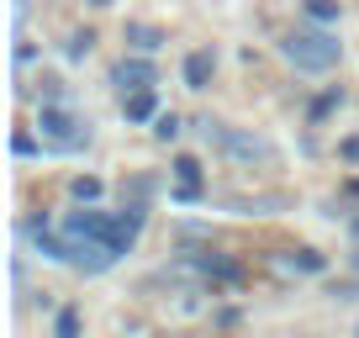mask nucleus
Listing matches in <instances>:
<instances>
[{
  "mask_svg": "<svg viewBox=\"0 0 359 338\" xmlns=\"http://www.w3.org/2000/svg\"><path fill=\"white\" fill-rule=\"evenodd\" d=\"M306 16H312V22H333V16H338V0H306Z\"/></svg>",
  "mask_w": 359,
  "mask_h": 338,
  "instance_id": "f8f14e48",
  "label": "nucleus"
},
{
  "mask_svg": "<svg viewBox=\"0 0 359 338\" xmlns=\"http://www.w3.org/2000/svg\"><path fill=\"white\" fill-rule=\"evenodd\" d=\"M143 217H148L143 201H133V206H122V212H111V243L122 248V254L137 243V233H143Z\"/></svg>",
  "mask_w": 359,
  "mask_h": 338,
  "instance_id": "20e7f679",
  "label": "nucleus"
},
{
  "mask_svg": "<svg viewBox=\"0 0 359 338\" xmlns=\"http://www.w3.org/2000/svg\"><path fill=\"white\" fill-rule=\"evenodd\" d=\"M201 137L212 148H222L233 164H275V148L264 143V137H254V133H238V127H227V122H212V116H201Z\"/></svg>",
  "mask_w": 359,
  "mask_h": 338,
  "instance_id": "f03ea898",
  "label": "nucleus"
},
{
  "mask_svg": "<svg viewBox=\"0 0 359 338\" xmlns=\"http://www.w3.org/2000/svg\"><path fill=\"white\" fill-rule=\"evenodd\" d=\"M327 296H333V302H354V296H359V285H333Z\"/></svg>",
  "mask_w": 359,
  "mask_h": 338,
  "instance_id": "f3484780",
  "label": "nucleus"
},
{
  "mask_svg": "<svg viewBox=\"0 0 359 338\" xmlns=\"http://www.w3.org/2000/svg\"><path fill=\"white\" fill-rule=\"evenodd\" d=\"M79 333V312H58L53 317V338H74Z\"/></svg>",
  "mask_w": 359,
  "mask_h": 338,
  "instance_id": "ddd939ff",
  "label": "nucleus"
},
{
  "mask_svg": "<svg viewBox=\"0 0 359 338\" xmlns=\"http://www.w3.org/2000/svg\"><path fill=\"white\" fill-rule=\"evenodd\" d=\"M122 111H127V122H154V116H158L154 85H148V90H127L122 95Z\"/></svg>",
  "mask_w": 359,
  "mask_h": 338,
  "instance_id": "1a4fd4ad",
  "label": "nucleus"
},
{
  "mask_svg": "<svg viewBox=\"0 0 359 338\" xmlns=\"http://www.w3.org/2000/svg\"><path fill=\"white\" fill-rule=\"evenodd\" d=\"M212 74H217V53L196 48V53L185 58V85H191V90H206V85H212Z\"/></svg>",
  "mask_w": 359,
  "mask_h": 338,
  "instance_id": "6e6552de",
  "label": "nucleus"
},
{
  "mask_svg": "<svg viewBox=\"0 0 359 338\" xmlns=\"http://www.w3.org/2000/svg\"><path fill=\"white\" fill-rule=\"evenodd\" d=\"M69 191H74V201H95V196H101V180H90V175H79V180L69 185Z\"/></svg>",
  "mask_w": 359,
  "mask_h": 338,
  "instance_id": "4468645a",
  "label": "nucleus"
},
{
  "mask_svg": "<svg viewBox=\"0 0 359 338\" xmlns=\"http://www.w3.org/2000/svg\"><path fill=\"white\" fill-rule=\"evenodd\" d=\"M354 243H359V217H354Z\"/></svg>",
  "mask_w": 359,
  "mask_h": 338,
  "instance_id": "a211bd4d",
  "label": "nucleus"
},
{
  "mask_svg": "<svg viewBox=\"0 0 359 338\" xmlns=\"http://www.w3.org/2000/svg\"><path fill=\"white\" fill-rule=\"evenodd\" d=\"M323 254H317V248H291V254H280V259H275V270L280 275H317L323 270Z\"/></svg>",
  "mask_w": 359,
  "mask_h": 338,
  "instance_id": "0eeeda50",
  "label": "nucleus"
},
{
  "mask_svg": "<svg viewBox=\"0 0 359 338\" xmlns=\"http://www.w3.org/2000/svg\"><path fill=\"white\" fill-rule=\"evenodd\" d=\"M280 53L291 58L296 69H306V74H327V69L338 64V37L327 32L323 22L291 27V32H285V43H280Z\"/></svg>",
  "mask_w": 359,
  "mask_h": 338,
  "instance_id": "f257e3e1",
  "label": "nucleus"
},
{
  "mask_svg": "<svg viewBox=\"0 0 359 338\" xmlns=\"http://www.w3.org/2000/svg\"><path fill=\"white\" fill-rule=\"evenodd\" d=\"M154 137H164V143H169V137H180V116L175 111H158L154 116Z\"/></svg>",
  "mask_w": 359,
  "mask_h": 338,
  "instance_id": "9b49d317",
  "label": "nucleus"
},
{
  "mask_svg": "<svg viewBox=\"0 0 359 338\" xmlns=\"http://www.w3.org/2000/svg\"><path fill=\"white\" fill-rule=\"evenodd\" d=\"M11 148H16V154H22V158H27V154H37V143H32V137H27V133H16V137H11Z\"/></svg>",
  "mask_w": 359,
  "mask_h": 338,
  "instance_id": "dca6fc26",
  "label": "nucleus"
},
{
  "mask_svg": "<svg viewBox=\"0 0 359 338\" xmlns=\"http://www.w3.org/2000/svg\"><path fill=\"white\" fill-rule=\"evenodd\" d=\"M127 43H133L137 53H154V48H164V32L148 27V22H133V27H127Z\"/></svg>",
  "mask_w": 359,
  "mask_h": 338,
  "instance_id": "9d476101",
  "label": "nucleus"
},
{
  "mask_svg": "<svg viewBox=\"0 0 359 338\" xmlns=\"http://www.w3.org/2000/svg\"><path fill=\"white\" fill-rule=\"evenodd\" d=\"M95 6H111V0H95Z\"/></svg>",
  "mask_w": 359,
  "mask_h": 338,
  "instance_id": "6ab92c4d",
  "label": "nucleus"
},
{
  "mask_svg": "<svg viewBox=\"0 0 359 338\" xmlns=\"http://www.w3.org/2000/svg\"><path fill=\"white\" fill-rule=\"evenodd\" d=\"M37 133H43V143L58 148V154H79V148H90V122H79V116L64 111L58 101H43Z\"/></svg>",
  "mask_w": 359,
  "mask_h": 338,
  "instance_id": "7ed1b4c3",
  "label": "nucleus"
},
{
  "mask_svg": "<svg viewBox=\"0 0 359 338\" xmlns=\"http://www.w3.org/2000/svg\"><path fill=\"white\" fill-rule=\"evenodd\" d=\"M154 64H148V58H122V64H116L111 69V85H116V90H148V85H154Z\"/></svg>",
  "mask_w": 359,
  "mask_h": 338,
  "instance_id": "423d86ee",
  "label": "nucleus"
},
{
  "mask_svg": "<svg viewBox=\"0 0 359 338\" xmlns=\"http://www.w3.org/2000/svg\"><path fill=\"white\" fill-rule=\"evenodd\" d=\"M90 48H95V37H90V32H74V37H69V48H64V53H69V58H85Z\"/></svg>",
  "mask_w": 359,
  "mask_h": 338,
  "instance_id": "2eb2a0df",
  "label": "nucleus"
},
{
  "mask_svg": "<svg viewBox=\"0 0 359 338\" xmlns=\"http://www.w3.org/2000/svg\"><path fill=\"white\" fill-rule=\"evenodd\" d=\"M196 270H201L212 285H243V264L227 259V254H212V248H206V254H196Z\"/></svg>",
  "mask_w": 359,
  "mask_h": 338,
  "instance_id": "39448f33",
  "label": "nucleus"
}]
</instances>
